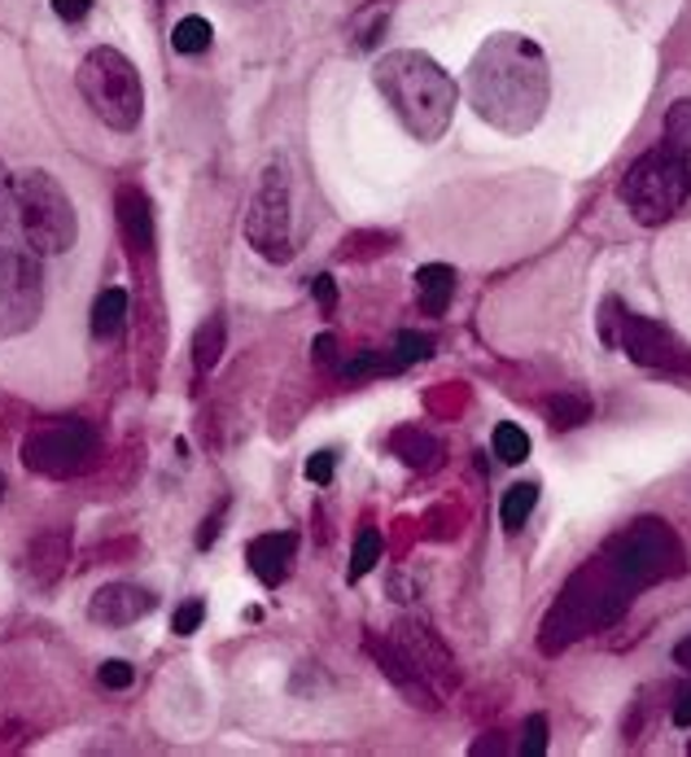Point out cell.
Wrapping results in <instances>:
<instances>
[{"label": "cell", "mask_w": 691, "mask_h": 757, "mask_svg": "<svg viewBox=\"0 0 691 757\" xmlns=\"http://www.w3.org/2000/svg\"><path fill=\"white\" fill-rule=\"evenodd\" d=\"M547 101H551V71L530 36L504 32L477 49L469 67V106L477 110V119H486L508 136H521L547 115Z\"/></svg>", "instance_id": "1"}, {"label": "cell", "mask_w": 691, "mask_h": 757, "mask_svg": "<svg viewBox=\"0 0 691 757\" xmlns=\"http://www.w3.org/2000/svg\"><path fill=\"white\" fill-rule=\"evenodd\" d=\"M377 93L416 141H438L456 119V80L421 49H395L373 71Z\"/></svg>", "instance_id": "2"}, {"label": "cell", "mask_w": 691, "mask_h": 757, "mask_svg": "<svg viewBox=\"0 0 691 757\" xmlns=\"http://www.w3.org/2000/svg\"><path fill=\"white\" fill-rule=\"evenodd\" d=\"M634 591L604 565V556H595L591 565H582L565 591L556 596V604L547 609L543 626H538V648L551 657V652H565L573 639L591 635V630H604L613 626L626 609H630Z\"/></svg>", "instance_id": "3"}, {"label": "cell", "mask_w": 691, "mask_h": 757, "mask_svg": "<svg viewBox=\"0 0 691 757\" xmlns=\"http://www.w3.org/2000/svg\"><path fill=\"white\" fill-rule=\"evenodd\" d=\"M621 202L647 228L669 224L682 206H691V145L660 141L639 154L621 180Z\"/></svg>", "instance_id": "4"}, {"label": "cell", "mask_w": 691, "mask_h": 757, "mask_svg": "<svg viewBox=\"0 0 691 757\" xmlns=\"http://www.w3.org/2000/svg\"><path fill=\"white\" fill-rule=\"evenodd\" d=\"M14 237L32 254H66L80 241V215L66 189L40 167L14 176Z\"/></svg>", "instance_id": "5"}, {"label": "cell", "mask_w": 691, "mask_h": 757, "mask_svg": "<svg viewBox=\"0 0 691 757\" xmlns=\"http://www.w3.org/2000/svg\"><path fill=\"white\" fill-rule=\"evenodd\" d=\"M80 97L88 101V110L110 128V132H136L145 119V84L141 71L110 45L93 49L80 62Z\"/></svg>", "instance_id": "6"}, {"label": "cell", "mask_w": 691, "mask_h": 757, "mask_svg": "<svg viewBox=\"0 0 691 757\" xmlns=\"http://www.w3.org/2000/svg\"><path fill=\"white\" fill-rule=\"evenodd\" d=\"M599 556L630 591H643L660 578H678L687 569V552L678 534L669 530V521H656V517H643L626 526L621 534H613Z\"/></svg>", "instance_id": "7"}, {"label": "cell", "mask_w": 691, "mask_h": 757, "mask_svg": "<svg viewBox=\"0 0 691 757\" xmlns=\"http://www.w3.org/2000/svg\"><path fill=\"white\" fill-rule=\"evenodd\" d=\"M245 241L267 263H289L293 259V197H289L284 163L263 167L258 189L250 197V215H245Z\"/></svg>", "instance_id": "8"}, {"label": "cell", "mask_w": 691, "mask_h": 757, "mask_svg": "<svg viewBox=\"0 0 691 757\" xmlns=\"http://www.w3.org/2000/svg\"><path fill=\"white\" fill-rule=\"evenodd\" d=\"M40 307H45V280L36 254L0 245V341L27 333Z\"/></svg>", "instance_id": "9"}, {"label": "cell", "mask_w": 691, "mask_h": 757, "mask_svg": "<svg viewBox=\"0 0 691 757\" xmlns=\"http://www.w3.org/2000/svg\"><path fill=\"white\" fill-rule=\"evenodd\" d=\"M97 456V430L88 421H62L49 430H36L23 443V465L45 478H75Z\"/></svg>", "instance_id": "10"}, {"label": "cell", "mask_w": 691, "mask_h": 757, "mask_svg": "<svg viewBox=\"0 0 691 757\" xmlns=\"http://www.w3.org/2000/svg\"><path fill=\"white\" fill-rule=\"evenodd\" d=\"M617 346H621L639 368L669 372V376H691V346H687L674 328H665V324H656V320H647V315L626 311V315L617 320Z\"/></svg>", "instance_id": "11"}, {"label": "cell", "mask_w": 691, "mask_h": 757, "mask_svg": "<svg viewBox=\"0 0 691 757\" xmlns=\"http://www.w3.org/2000/svg\"><path fill=\"white\" fill-rule=\"evenodd\" d=\"M395 648L429 678V683H456V661L447 652V644L438 639V630H429L416 617H399L395 622Z\"/></svg>", "instance_id": "12"}, {"label": "cell", "mask_w": 691, "mask_h": 757, "mask_svg": "<svg viewBox=\"0 0 691 757\" xmlns=\"http://www.w3.org/2000/svg\"><path fill=\"white\" fill-rule=\"evenodd\" d=\"M364 648L373 652V661L381 665V674H386V678H390V683H395L412 705H421V709H429V713L438 709V692H434V683H429V678H425V674H421V670H416V665L395 648V639H377V635H368Z\"/></svg>", "instance_id": "13"}, {"label": "cell", "mask_w": 691, "mask_h": 757, "mask_svg": "<svg viewBox=\"0 0 691 757\" xmlns=\"http://www.w3.org/2000/svg\"><path fill=\"white\" fill-rule=\"evenodd\" d=\"M154 604H158L154 591H145V587H136V582H110V587L93 591L88 617L101 622V626H132V622H141L145 613H154Z\"/></svg>", "instance_id": "14"}, {"label": "cell", "mask_w": 691, "mask_h": 757, "mask_svg": "<svg viewBox=\"0 0 691 757\" xmlns=\"http://www.w3.org/2000/svg\"><path fill=\"white\" fill-rule=\"evenodd\" d=\"M245 556H250V569H254V578H258L263 587H280V582L289 578L293 556H298V534H289V530L258 534V539L245 548Z\"/></svg>", "instance_id": "15"}, {"label": "cell", "mask_w": 691, "mask_h": 757, "mask_svg": "<svg viewBox=\"0 0 691 757\" xmlns=\"http://www.w3.org/2000/svg\"><path fill=\"white\" fill-rule=\"evenodd\" d=\"M66 561H71V530H40L27 548V574L49 587L66 574Z\"/></svg>", "instance_id": "16"}, {"label": "cell", "mask_w": 691, "mask_h": 757, "mask_svg": "<svg viewBox=\"0 0 691 757\" xmlns=\"http://www.w3.org/2000/svg\"><path fill=\"white\" fill-rule=\"evenodd\" d=\"M114 206H119V228H123L128 245L132 250H149L154 245V211H149V197L141 189L123 184L119 197H114Z\"/></svg>", "instance_id": "17"}, {"label": "cell", "mask_w": 691, "mask_h": 757, "mask_svg": "<svg viewBox=\"0 0 691 757\" xmlns=\"http://www.w3.org/2000/svg\"><path fill=\"white\" fill-rule=\"evenodd\" d=\"M416 293H421L425 315H443L451 307V293H456V272L447 263H425L416 272Z\"/></svg>", "instance_id": "18"}, {"label": "cell", "mask_w": 691, "mask_h": 757, "mask_svg": "<svg viewBox=\"0 0 691 757\" xmlns=\"http://www.w3.org/2000/svg\"><path fill=\"white\" fill-rule=\"evenodd\" d=\"M390 452L408 465V469H421V473H429V469H438V460H443V447L425 434V430H412V425H403V430H395V438H390Z\"/></svg>", "instance_id": "19"}, {"label": "cell", "mask_w": 691, "mask_h": 757, "mask_svg": "<svg viewBox=\"0 0 691 757\" xmlns=\"http://www.w3.org/2000/svg\"><path fill=\"white\" fill-rule=\"evenodd\" d=\"M123 324H128V289H119V285L101 289L97 302H93V333L101 341H110V337L123 333Z\"/></svg>", "instance_id": "20"}, {"label": "cell", "mask_w": 691, "mask_h": 757, "mask_svg": "<svg viewBox=\"0 0 691 757\" xmlns=\"http://www.w3.org/2000/svg\"><path fill=\"white\" fill-rule=\"evenodd\" d=\"M543 412H547V425L565 434V430H578V425L591 421V399H582V395H556V399L543 404Z\"/></svg>", "instance_id": "21"}, {"label": "cell", "mask_w": 691, "mask_h": 757, "mask_svg": "<svg viewBox=\"0 0 691 757\" xmlns=\"http://www.w3.org/2000/svg\"><path fill=\"white\" fill-rule=\"evenodd\" d=\"M534 504H538V486H534V482H517V486H508V495H504V508H499V517H504V530H508V534H517V530H521V526L530 521Z\"/></svg>", "instance_id": "22"}, {"label": "cell", "mask_w": 691, "mask_h": 757, "mask_svg": "<svg viewBox=\"0 0 691 757\" xmlns=\"http://www.w3.org/2000/svg\"><path fill=\"white\" fill-rule=\"evenodd\" d=\"M219 355H223V320L210 315V320L193 333V368H197V372H210V368L219 363Z\"/></svg>", "instance_id": "23"}, {"label": "cell", "mask_w": 691, "mask_h": 757, "mask_svg": "<svg viewBox=\"0 0 691 757\" xmlns=\"http://www.w3.org/2000/svg\"><path fill=\"white\" fill-rule=\"evenodd\" d=\"M210 23L206 19H197V14H189V19H180L175 23V32H171V45H175V53H184V58H197V53H206L210 49Z\"/></svg>", "instance_id": "24"}, {"label": "cell", "mask_w": 691, "mask_h": 757, "mask_svg": "<svg viewBox=\"0 0 691 757\" xmlns=\"http://www.w3.org/2000/svg\"><path fill=\"white\" fill-rule=\"evenodd\" d=\"M490 447H495V456L504 460V465H521L525 456H530V434L521 430V425H495V438H490Z\"/></svg>", "instance_id": "25"}, {"label": "cell", "mask_w": 691, "mask_h": 757, "mask_svg": "<svg viewBox=\"0 0 691 757\" xmlns=\"http://www.w3.org/2000/svg\"><path fill=\"white\" fill-rule=\"evenodd\" d=\"M381 372H399V363L377 355V350H364V355L341 363V382H368V376H381Z\"/></svg>", "instance_id": "26"}, {"label": "cell", "mask_w": 691, "mask_h": 757, "mask_svg": "<svg viewBox=\"0 0 691 757\" xmlns=\"http://www.w3.org/2000/svg\"><path fill=\"white\" fill-rule=\"evenodd\" d=\"M377 561H381V534L377 530H360L355 552H351V578H364L368 569H377Z\"/></svg>", "instance_id": "27"}, {"label": "cell", "mask_w": 691, "mask_h": 757, "mask_svg": "<svg viewBox=\"0 0 691 757\" xmlns=\"http://www.w3.org/2000/svg\"><path fill=\"white\" fill-rule=\"evenodd\" d=\"M429 355H434V337H425V333H399V341H395V363L399 368L421 363Z\"/></svg>", "instance_id": "28"}, {"label": "cell", "mask_w": 691, "mask_h": 757, "mask_svg": "<svg viewBox=\"0 0 691 757\" xmlns=\"http://www.w3.org/2000/svg\"><path fill=\"white\" fill-rule=\"evenodd\" d=\"M547 753V718L530 713L521 726V757H543Z\"/></svg>", "instance_id": "29"}, {"label": "cell", "mask_w": 691, "mask_h": 757, "mask_svg": "<svg viewBox=\"0 0 691 757\" xmlns=\"http://www.w3.org/2000/svg\"><path fill=\"white\" fill-rule=\"evenodd\" d=\"M665 141L691 145V101H674L665 115Z\"/></svg>", "instance_id": "30"}, {"label": "cell", "mask_w": 691, "mask_h": 757, "mask_svg": "<svg viewBox=\"0 0 691 757\" xmlns=\"http://www.w3.org/2000/svg\"><path fill=\"white\" fill-rule=\"evenodd\" d=\"M97 678H101V687H110V692H123V687H132V683H136V670H132L128 661H101Z\"/></svg>", "instance_id": "31"}, {"label": "cell", "mask_w": 691, "mask_h": 757, "mask_svg": "<svg viewBox=\"0 0 691 757\" xmlns=\"http://www.w3.org/2000/svg\"><path fill=\"white\" fill-rule=\"evenodd\" d=\"M0 237H14V176L0 167Z\"/></svg>", "instance_id": "32"}, {"label": "cell", "mask_w": 691, "mask_h": 757, "mask_svg": "<svg viewBox=\"0 0 691 757\" xmlns=\"http://www.w3.org/2000/svg\"><path fill=\"white\" fill-rule=\"evenodd\" d=\"M202 617H206V604H202V600H184V604L175 609V617H171V630H175V635H193V630L202 626Z\"/></svg>", "instance_id": "33"}, {"label": "cell", "mask_w": 691, "mask_h": 757, "mask_svg": "<svg viewBox=\"0 0 691 757\" xmlns=\"http://www.w3.org/2000/svg\"><path fill=\"white\" fill-rule=\"evenodd\" d=\"M306 478H311L315 486H328V482H332V452H315V456L306 460Z\"/></svg>", "instance_id": "34"}, {"label": "cell", "mask_w": 691, "mask_h": 757, "mask_svg": "<svg viewBox=\"0 0 691 757\" xmlns=\"http://www.w3.org/2000/svg\"><path fill=\"white\" fill-rule=\"evenodd\" d=\"M617 320H621V302L617 298H604V315H599V333L608 346H617Z\"/></svg>", "instance_id": "35"}, {"label": "cell", "mask_w": 691, "mask_h": 757, "mask_svg": "<svg viewBox=\"0 0 691 757\" xmlns=\"http://www.w3.org/2000/svg\"><path fill=\"white\" fill-rule=\"evenodd\" d=\"M88 10H93V0H53V14L62 23H80V19H88Z\"/></svg>", "instance_id": "36"}, {"label": "cell", "mask_w": 691, "mask_h": 757, "mask_svg": "<svg viewBox=\"0 0 691 757\" xmlns=\"http://www.w3.org/2000/svg\"><path fill=\"white\" fill-rule=\"evenodd\" d=\"M311 293L319 298V307H324V311H332V307H337V285H332V276H315V280H311Z\"/></svg>", "instance_id": "37"}, {"label": "cell", "mask_w": 691, "mask_h": 757, "mask_svg": "<svg viewBox=\"0 0 691 757\" xmlns=\"http://www.w3.org/2000/svg\"><path fill=\"white\" fill-rule=\"evenodd\" d=\"M674 726H691V683L678 687V700H674Z\"/></svg>", "instance_id": "38"}, {"label": "cell", "mask_w": 691, "mask_h": 757, "mask_svg": "<svg viewBox=\"0 0 691 757\" xmlns=\"http://www.w3.org/2000/svg\"><path fill=\"white\" fill-rule=\"evenodd\" d=\"M332 355H337L332 333H319V337H315V363H324V368H328V363H332Z\"/></svg>", "instance_id": "39"}, {"label": "cell", "mask_w": 691, "mask_h": 757, "mask_svg": "<svg viewBox=\"0 0 691 757\" xmlns=\"http://www.w3.org/2000/svg\"><path fill=\"white\" fill-rule=\"evenodd\" d=\"M219 521H223V508L210 517V521H202V530H197V548H210L215 543V534H219Z\"/></svg>", "instance_id": "40"}, {"label": "cell", "mask_w": 691, "mask_h": 757, "mask_svg": "<svg viewBox=\"0 0 691 757\" xmlns=\"http://www.w3.org/2000/svg\"><path fill=\"white\" fill-rule=\"evenodd\" d=\"M674 665H682V670H691V635L674 644Z\"/></svg>", "instance_id": "41"}, {"label": "cell", "mask_w": 691, "mask_h": 757, "mask_svg": "<svg viewBox=\"0 0 691 757\" xmlns=\"http://www.w3.org/2000/svg\"><path fill=\"white\" fill-rule=\"evenodd\" d=\"M482 753H504V740H477L473 744V757H482Z\"/></svg>", "instance_id": "42"}, {"label": "cell", "mask_w": 691, "mask_h": 757, "mask_svg": "<svg viewBox=\"0 0 691 757\" xmlns=\"http://www.w3.org/2000/svg\"><path fill=\"white\" fill-rule=\"evenodd\" d=\"M228 5H241V10H258L263 0H228Z\"/></svg>", "instance_id": "43"}, {"label": "cell", "mask_w": 691, "mask_h": 757, "mask_svg": "<svg viewBox=\"0 0 691 757\" xmlns=\"http://www.w3.org/2000/svg\"><path fill=\"white\" fill-rule=\"evenodd\" d=\"M0 500H5V478H0Z\"/></svg>", "instance_id": "44"}]
</instances>
